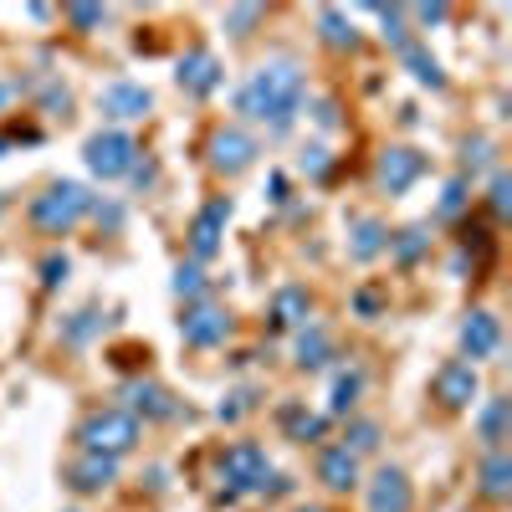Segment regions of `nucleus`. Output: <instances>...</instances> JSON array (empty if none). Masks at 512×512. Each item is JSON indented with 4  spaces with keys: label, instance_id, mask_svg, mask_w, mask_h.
Returning a JSON list of instances; mask_svg holds the SVG:
<instances>
[{
    "label": "nucleus",
    "instance_id": "1",
    "mask_svg": "<svg viewBox=\"0 0 512 512\" xmlns=\"http://www.w3.org/2000/svg\"><path fill=\"white\" fill-rule=\"evenodd\" d=\"M303 98H308V72L303 62L292 57H272L262 62L236 93V113L251 118V123H267L272 134H287L292 118L303 113Z\"/></svg>",
    "mask_w": 512,
    "mask_h": 512
},
{
    "label": "nucleus",
    "instance_id": "2",
    "mask_svg": "<svg viewBox=\"0 0 512 512\" xmlns=\"http://www.w3.org/2000/svg\"><path fill=\"white\" fill-rule=\"evenodd\" d=\"M93 190L88 185H77V180H57V185H47L36 200H31V226L41 231V236H67L82 216H93Z\"/></svg>",
    "mask_w": 512,
    "mask_h": 512
},
{
    "label": "nucleus",
    "instance_id": "3",
    "mask_svg": "<svg viewBox=\"0 0 512 512\" xmlns=\"http://www.w3.org/2000/svg\"><path fill=\"white\" fill-rule=\"evenodd\" d=\"M216 472H221V497L236 502L241 492H267V482H272V461H267V451L256 446V441H236V446L221 451Z\"/></svg>",
    "mask_w": 512,
    "mask_h": 512
},
{
    "label": "nucleus",
    "instance_id": "4",
    "mask_svg": "<svg viewBox=\"0 0 512 512\" xmlns=\"http://www.w3.org/2000/svg\"><path fill=\"white\" fill-rule=\"evenodd\" d=\"M139 420L128 415V410H93L88 420H82V431H77V441H82V451L88 456H128L139 446Z\"/></svg>",
    "mask_w": 512,
    "mask_h": 512
},
{
    "label": "nucleus",
    "instance_id": "5",
    "mask_svg": "<svg viewBox=\"0 0 512 512\" xmlns=\"http://www.w3.org/2000/svg\"><path fill=\"white\" fill-rule=\"evenodd\" d=\"M82 159H88V169L98 180H123L128 169L139 164V144H134V134H123V128H103V134H93L82 144Z\"/></svg>",
    "mask_w": 512,
    "mask_h": 512
},
{
    "label": "nucleus",
    "instance_id": "6",
    "mask_svg": "<svg viewBox=\"0 0 512 512\" xmlns=\"http://www.w3.org/2000/svg\"><path fill=\"white\" fill-rule=\"evenodd\" d=\"M256 154H262V144H256L246 128H236V123L216 128V134H210V144H205V159H210V169H216V175H241V169L256 164Z\"/></svg>",
    "mask_w": 512,
    "mask_h": 512
},
{
    "label": "nucleus",
    "instance_id": "7",
    "mask_svg": "<svg viewBox=\"0 0 512 512\" xmlns=\"http://www.w3.org/2000/svg\"><path fill=\"white\" fill-rule=\"evenodd\" d=\"M231 328H236V318H231L226 308H216V303H190L185 318H180V338H185L190 349H216V344H226Z\"/></svg>",
    "mask_w": 512,
    "mask_h": 512
},
{
    "label": "nucleus",
    "instance_id": "8",
    "mask_svg": "<svg viewBox=\"0 0 512 512\" xmlns=\"http://www.w3.org/2000/svg\"><path fill=\"white\" fill-rule=\"evenodd\" d=\"M175 82L190 93V98H210L226 82V67H221V57L210 52V47H190L180 62H175Z\"/></svg>",
    "mask_w": 512,
    "mask_h": 512
},
{
    "label": "nucleus",
    "instance_id": "9",
    "mask_svg": "<svg viewBox=\"0 0 512 512\" xmlns=\"http://www.w3.org/2000/svg\"><path fill=\"white\" fill-rule=\"evenodd\" d=\"M226 221H231V200L226 195H216L210 205L195 210V221H190V256H195V262H210V256L221 251Z\"/></svg>",
    "mask_w": 512,
    "mask_h": 512
},
{
    "label": "nucleus",
    "instance_id": "10",
    "mask_svg": "<svg viewBox=\"0 0 512 512\" xmlns=\"http://www.w3.org/2000/svg\"><path fill=\"white\" fill-rule=\"evenodd\" d=\"M477 364H466V359H446L441 369H436V379H431V390H436V400L446 405V410H466L477 400Z\"/></svg>",
    "mask_w": 512,
    "mask_h": 512
},
{
    "label": "nucleus",
    "instance_id": "11",
    "mask_svg": "<svg viewBox=\"0 0 512 512\" xmlns=\"http://www.w3.org/2000/svg\"><path fill=\"white\" fill-rule=\"evenodd\" d=\"M123 410L128 415H144V420H175L180 415V400L164 390V384H154V379H128L123 384Z\"/></svg>",
    "mask_w": 512,
    "mask_h": 512
},
{
    "label": "nucleus",
    "instance_id": "12",
    "mask_svg": "<svg viewBox=\"0 0 512 512\" xmlns=\"http://www.w3.org/2000/svg\"><path fill=\"white\" fill-rule=\"evenodd\" d=\"M98 108H103V118L128 123V118H144V113L154 108V93L144 88V82H128V77H118V82H108V88L98 93Z\"/></svg>",
    "mask_w": 512,
    "mask_h": 512
},
{
    "label": "nucleus",
    "instance_id": "13",
    "mask_svg": "<svg viewBox=\"0 0 512 512\" xmlns=\"http://www.w3.org/2000/svg\"><path fill=\"white\" fill-rule=\"evenodd\" d=\"M425 175V154L410 149V144H390L379 154V185L390 190V195H405L415 180Z\"/></svg>",
    "mask_w": 512,
    "mask_h": 512
},
{
    "label": "nucleus",
    "instance_id": "14",
    "mask_svg": "<svg viewBox=\"0 0 512 512\" xmlns=\"http://www.w3.org/2000/svg\"><path fill=\"white\" fill-rule=\"evenodd\" d=\"M415 507V487L400 466H379L369 477V512H410Z\"/></svg>",
    "mask_w": 512,
    "mask_h": 512
},
{
    "label": "nucleus",
    "instance_id": "15",
    "mask_svg": "<svg viewBox=\"0 0 512 512\" xmlns=\"http://www.w3.org/2000/svg\"><path fill=\"white\" fill-rule=\"evenodd\" d=\"M497 349H502V323H497V313H487V308L466 313V323H461V354H466V364L492 359Z\"/></svg>",
    "mask_w": 512,
    "mask_h": 512
},
{
    "label": "nucleus",
    "instance_id": "16",
    "mask_svg": "<svg viewBox=\"0 0 512 512\" xmlns=\"http://www.w3.org/2000/svg\"><path fill=\"white\" fill-rule=\"evenodd\" d=\"M113 482H118V461H113V456H88V451H82V456L72 461V472H67V487L82 492V497L108 492Z\"/></svg>",
    "mask_w": 512,
    "mask_h": 512
},
{
    "label": "nucleus",
    "instance_id": "17",
    "mask_svg": "<svg viewBox=\"0 0 512 512\" xmlns=\"http://www.w3.org/2000/svg\"><path fill=\"white\" fill-rule=\"evenodd\" d=\"M318 482L328 492H354L359 487V456L344 446H323L318 451Z\"/></svg>",
    "mask_w": 512,
    "mask_h": 512
},
{
    "label": "nucleus",
    "instance_id": "18",
    "mask_svg": "<svg viewBox=\"0 0 512 512\" xmlns=\"http://www.w3.org/2000/svg\"><path fill=\"white\" fill-rule=\"evenodd\" d=\"M277 425L287 431V441H297V446H313V441H323V431H328V420H323V415H313L303 400L277 405Z\"/></svg>",
    "mask_w": 512,
    "mask_h": 512
},
{
    "label": "nucleus",
    "instance_id": "19",
    "mask_svg": "<svg viewBox=\"0 0 512 512\" xmlns=\"http://www.w3.org/2000/svg\"><path fill=\"white\" fill-rule=\"evenodd\" d=\"M477 492H482L487 502H507V497H512V456H507V451H482Z\"/></svg>",
    "mask_w": 512,
    "mask_h": 512
},
{
    "label": "nucleus",
    "instance_id": "20",
    "mask_svg": "<svg viewBox=\"0 0 512 512\" xmlns=\"http://www.w3.org/2000/svg\"><path fill=\"white\" fill-rule=\"evenodd\" d=\"M313 323V297H308V287H277V297H272V328H308Z\"/></svg>",
    "mask_w": 512,
    "mask_h": 512
},
{
    "label": "nucleus",
    "instance_id": "21",
    "mask_svg": "<svg viewBox=\"0 0 512 512\" xmlns=\"http://www.w3.org/2000/svg\"><path fill=\"white\" fill-rule=\"evenodd\" d=\"M333 359V338H328V328H318V323H308V328H297V344H292V364L297 369H323Z\"/></svg>",
    "mask_w": 512,
    "mask_h": 512
},
{
    "label": "nucleus",
    "instance_id": "22",
    "mask_svg": "<svg viewBox=\"0 0 512 512\" xmlns=\"http://www.w3.org/2000/svg\"><path fill=\"white\" fill-rule=\"evenodd\" d=\"M507 425H512V400L492 395V400L482 405V415H477V441H482V451H502Z\"/></svg>",
    "mask_w": 512,
    "mask_h": 512
},
{
    "label": "nucleus",
    "instance_id": "23",
    "mask_svg": "<svg viewBox=\"0 0 512 512\" xmlns=\"http://www.w3.org/2000/svg\"><path fill=\"white\" fill-rule=\"evenodd\" d=\"M384 246H390V226H384V221L359 216V221L349 226V256H354V262H374Z\"/></svg>",
    "mask_w": 512,
    "mask_h": 512
},
{
    "label": "nucleus",
    "instance_id": "24",
    "mask_svg": "<svg viewBox=\"0 0 512 512\" xmlns=\"http://www.w3.org/2000/svg\"><path fill=\"white\" fill-rule=\"evenodd\" d=\"M364 384H369V374H364L359 364L338 369V374H333V395H328V415H349V410L359 405V395H364Z\"/></svg>",
    "mask_w": 512,
    "mask_h": 512
},
{
    "label": "nucleus",
    "instance_id": "25",
    "mask_svg": "<svg viewBox=\"0 0 512 512\" xmlns=\"http://www.w3.org/2000/svg\"><path fill=\"white\" fill-rule=\"evenodd\" d=\"M400 62H405V72L420 82V88H446V72H441V62L431 57V52H425V41H410V47L400 52Z\"/></svg>",
    "mask_w": 512,
    "mask_h": 512
},
{
    "label": "nucleus",
    "instance_id": "26",
    "mask_svg": "<svg viewBox=\"0 0 512 512\" xmlns=\"http://www.w3.org/2000/svg\"><path fill=\"white\" fill-rule=\"evenodd\" d=\"M318 31H323V41H328L333 52H354V47H359L354 21H349L344 11H333V6H323V11H318Z\"/></svg>",
    "mask_w": 512,
    "mask_h": 512
},
{
    "label": "nucleus",
    "instance_id": "27",
    "mask_svg": "<svg viewBox=\"0 0 512 512\" xmlns=\"http://www.w3.org/2000/svg\"><path fill=\"white\" fill-rule=\"evenodd\" d=\"M425 246H431V231H425V226H405V231H390V246H384V251H390L400 267H415L425 256Z\"/></svg>",
    "mask_w": 512,
    "mask_h": 512
},
{
    "label": "nucleus",
    "instance_id": "28",
    "mask_svg": "<svg viewBox=\"0 0 512 512\" xmlns=\"http://www.w3.org/2000/svg\"><path fill=\"white\" fill-rule=\"evenodd\" d=\"M103 323H108V318H103L98 308H82V313H72V318L62 323V344H72V349H77V344H88L93 333H103Z\"/></svg>",
    "mask_w": 512,
    "mask_h": 512
},
{
    "label": "nucleus",
    "instance_id": "29",
    "mask_svg": "<svg viewBox=\"0 0 512 512\" xmlns=\"http://www.w3.org/2000/svg\"><path fill=\"white\" fill-rule=\"evenodd\" d=\"M369 11H374V16L384 21V41H390V47H395V52H405V47H410V41H415V36H410V26H405L410 16H405L400 6H369Z\"/></svg>",
    "mask_w": 512,
    "mask_h": 512
},
{
    "label": "nucleus",
    "instance_id": "30",
    "mask_svg": "<svg viewBox=\"0 0 512 512\" xmlns=\"http://www.w3.org/2000/svg\"><path fill=\"white\" fill-rule=\"evenodd\" d=\"M169 287H175V297H180V303H205V272H200V262H185L180 272H175V282H169Z\"/></svg>",
    "mask_w": 512,
    "mask_h": 512
},
{
    "label": "nucleus",
    "instance_id": "31",
    "mask_svg": "<svg viewBox=\"0 0 512 512\" xmlns=\"http://www.w3.org/2000/svg\"><path fill=\"white\" fill-rule=\"evenodd\" d=\"M461 169L466 175L461 180H472V175H482V169H492V139H461Z\"/></svg>",
    "mask_w": 512,
    "mask_h": 512
},
{
    "label": "nucleus",
    "instance_id": "32",
    "mask_svg": "<svg viewBox=\"0 0 512 512\" xmlns=\"http://www.w3.org/2000/svg\"><path fill=\"white\" fill-rule=\"evenodd\" d=\"M344 451H354V456H369V451H379V425L374 420H349V436L338 441Z\"/></svg>",
    "mask_w": 512,
    "mask_h": 512
},
{
    "label": "nucleus",
    "instance_id": "33",
    "mask_svg": "<svg viewBox=\"0 0 512 512\" xmlns=\"http://www.w3.org/2000/svg\"><path fill=\"white\" fill-rule=\"evenodd\" d=\"M256 405H262V395H256V390H236V395H226V400H221L216 420H221V425H236V420H246Z\"/></svg>",
    "mask_w": 512,
    "mask_h": 512
},
{
    "label": "nucleus",
    "instance_id": "34",
    "mask_svg": "<svg viewBox=\"0 0 512 512\" xmlns=\"http://www.w3.org/2000/svg\"><path fill=\"white\" fill-rule=\"evenodd\" d=\"M466 200H472V180H461V175H456V180H446V190H441V205H436V210H441L446 221H456L461 210H466Z\"/></svg>",
    "mask_w": 512,
    "mask_h": 512
},
{
    "label": "nucleus",
    "instance_id": "35",
    "mask_svg": "<svg viewBox=\"0 0 512 512\" xmlns=\"http://www.w3.org/2000/svg\"><path fill=\"white\" fill-rule=\"evenodd\" d=\"M461 256H477V262H487V256H492V231H487V226H461Z\"/></svg>",
    "mask_w": 512,
    "mask_h": 512
},
{
    "label": "nucleus",
    "instance_id": "36",
    "mask_svg": "<svg viewBox=\"0 0 512 512\" xmlns=\"http://www.w3.org/2000/svg\"><path fill=\"white\" fill-rule=\"evenodd\" d=\"M72 277V262L62 251H52V256H41V287H62Z\"/></svg>",
    "mask_w": 512,
    "mask_h": 512
},
{
    "label": "nucleus",
    "instance_id": "37",
    "mask_svg": "<svg viewBox=\"0 0 512 512\" xmlns=\"http://www.w3.org/2000/svg\"><path fill=\"white\" fill-rule=\"evenodd\" d=\"M41 113H52V118L72 113V93L62 88V82H47V93H41Z\"/></svg>",
    "mask_w": 512,
    "mask_h": 512
},
{
    "label": "nucleus",
    "instance_id": "38",
    "mask_svg": "<svg viewBox=\"0 0 512 512\" xmlns=\"http://www.w3.org/2000/svg\"><path fill=\"white\" fill-rule=\"evenodd\" d=\"M256 21H262V6H236V11H226V31H231V36H251Z\"/></svg>",
    "mask_w": 512,
    "mask_h": 512
},
{
    "label": "nucleus",
    "instance_id": "39",
    "mask_svg": "<svg viewBox=\"0 0 512 512\" xmlns=\"http://www.w3.org/2000/svg\"><path fill=\"white\" fill-rule=\"evenodd\" d=\"M67 21H72L77 31H98V26L108 21V11H103V6H67Z\"/></svg>",
    "mask_w": 512,
    "mask_h": 512
},
{
    "label": "nucleus",
    "instance_id": "40",
    "mask_svg": "<svg viewBox=\"0 0 512 512\" xmlns=\"http://www.w3.org/2000/svg\"><path fill=\"white\" fill-rule=\"evenodd\" d=\"M492 216H512V175H492Z\"/></svg>",
    "mask_w": 512,
    "mask_h": 512
},
{
    "label": "nucleus",
    "instance_id": "41",
    "mask_svg": "<svg viewBox=\"0 0 512 512\" xmlns=\"http://www.w3.org/2000/svg\"><path fill=\"white\" fill-rule=\"evenodd\" d=\"M93 221L103 231H123V205L118 200H93Z\"/></svg>",
    "mask_w": 512,
    "mask_h": 512
},
{
    "label": "nucleus",
    "instance_id": "42",
    "mask_svg": "<svg viewBox=\"0 0 512 512\" xmlns=\"http://www.w3.org/2000/svg\"><path fill=\"white\" fill-rule=\"evenodd\" d=\"M354 313H359V318H379V313H384L379 287H359V292H354Z\"/></svg>",
    "mask_w": 512,
    "mask_h": 512
},
{
    "label": "nucleus",
    "instance_id": "43",
    "mask_svg": "<svg viewBox=\"0 0 512 512\" xmlns=\"http://www.w3.org/2000/svg\"><path fill=\"white\" fill-rule=\"evenodd\" d=\"M328 164H333V159H328V149H323V144H313V149H303V175H313V180H323V175H328Z\"/></svg>",
    "mask_w": 512,
    "mask_h": 512
},
{
    "label": "nucleus",
    "instance_id": "44",
    "mask_svg": "<svg viewBox=\"0 0 512 512\" xmlns=\"http://www.w3.org/2000/svg\"><path fill=\"white\" fill-rule=\"evenodd\" d=\"M405 16H415V26H425V31H431V26H441L451 11H446V6H415V11H405Z\"/></svg>",
    "mask_w": 512,
    "mask_h": 512
},
{
    "label": "nucleus",
    "instance_id": "45",
    "mask_svg": "<svg viewBox=\"0 0 512 512\" xmlns=\"http://www.w3.org/2000/svg\"><path fill=\"white\" fill-rule=\"evenodd\" d=\"M313 123H318V128H338V103H333V98H318V103H313Z\"/></svg>",
    "mask_w": 512,
    "mask_h": 512
},
{
    "label": "nucleus",
    "instance_id": "46",
    "mask_svg": "<svg viewBox=\"0 0 512 512\" xmlns=\"http://www.w3.org/2000/svg\"><path fill=\"white\" fill-rule=\"evenodd\" d=\"M128 175H134V185H139V190H149V185L159 180V164H154V159H144V164L128 169Z\"/></svg>",
    "mask_w": 512,
    "mask_h": 512
},
{
    "label": "nucleus",
    "instance_id": "47",
    "mask_svg": "<svg viewBox=\"0 0 512 512\" xmlns=\"http://www.w3.org/2000/svg\"><path fill=\"white\" fill-rule=\"evenodd\" d=\"M272 205H287V175H272Z\"/></svg>",
    "mask_w": 512,
    "mask_h": 512
},
{
    "label": "nucleus",
    "instance_id": "48",
    "mask_svg": "<svg viewBox=\"0 0 512 512\" xmlns=\"http://www.w3.org/2000/svg\"><path fill=\"white\" fill-rule=\"evenodd\" d=\"M11 98H16V82H6V77H0V108H6Z\"/></svg>",
    "mask_w": 512,
    "mask_h": 512
},
{
    "label": "nucleus",
    "instance_id": "49",
    "mask_svg": "<svg viewBox=\"0 0 512 512\" xmlns=\"http://www.w3.org/2000/svg\"><path fill=\"white\" fill-rule=\"evenodd\" d=\"M297 512H333V507H297Z\"/></svg>",
    "mask_w": 512,
    "mask_h": 512
},
{
    "label": "nucleus",
    "instance_id": "50",
    "mask_svg": "<svg viewBox=\"0 0 512 512\" xmlns=\"http://www.w3.org/2000/svg\"><path fill=\"white\" fill-rule=\"evenodd\" d=\"M6 149H11V139H6V134H0V154H6Z\"/></svg>",
    "mask_w": 512,
    "mask_h": 512
},
{
    "label": "nucleus",
    "instance_id": "51",
    "mask_svg": "<svg viewBox=\"0 0 512 512\" xmlns=\"http://www.w3.org/2000/svg\"><path fill=\"white\" fill-rule=\"evenodd\" d=\"M0 210H6V200H0Z\"/></svg>",
    "mask_w": 512,
    "mask_h": 512
}]
</instances>
